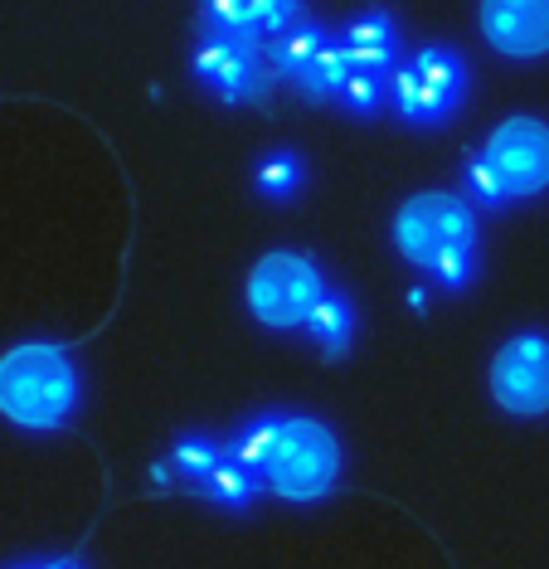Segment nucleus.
<instances>
[{
  "label": "nucleus",
  "instance_id": "1a4fd4ad",
  "mask_svg": "<svg viewBox=\"0 0 549 569\" xmlns=\"http://www.w3.org/2000/svg\"><path fill=\"white\" fill-rule=\"evenodd\" d=\"M481 34L506 59L549 54V0H481Z\"/></svg>",
  "mask_w": 549,
  "mask_h": 569
},
{
  "label": "nucleus",
  "instance_id": "dca6fc26",
  "mask_svg": "<svg viewBox=\"0 0 549 569\" xmlns=\"http://www.w3.org/2000/svg\"><path fill=\"white\" fill-rule=\"evenodd\" d=\"M297 186H302V161H297V151H272L258 166V190H263L268 200H287L297 196Z\"/></svg>",
  "mask_w": 549,
  "mask_h": 569
},
{
  "label": "nucleus",
  "instance_id": "39448f33",
  "mask_svg": "<svg viewBox=\"0 0 549 569\" xmlns=\"http://www.w3.org/2000/svg\"><path fill=\"white\" fill-rule=\"evenodd\" d=\"M467 93V69L452 49H418L409 63H399L389 73V102L403 122L418 127H442L457 112V102Z\"/></svg>",
  "mask_w": 549,
  "mask_h": 569
},
{
  "label": "nucleus",
  "instance_id": "20e7f679",
  "mask_svg": "<svg viewBox=\"0 0 549 569\" xmlns=\"http://www.w3.org/2000/svg\"><path fill=\"white\" fill-rule=\"evenodd\" d=\"M321 297H326V278L307 253L272 249L248 273V312L272 331L307 327L311 312L321 307Z\"/></svg>",
  "mask_w": 549,
  "mask_h": 569
},
{
  "label": "nucleus",
  "instance_id": "f257e3e1",
  "mask_svg": "<svg viewBox=\"0 0 549 569\" xmlns=\"http://www.w3.org/2000/svg\"><path fill=\"white\" fill-rule=\"evenodd\" d=\"M395 249L442 288H467L477 278V214L462 196L423 190L395 214Z\"/></svg>",
  "mask_w": 549,
  "mask_h": 569
},
{
  "label": "nucleus",
  "instance_id": "a211bd4d",
  "mask_svg": "<svg viewBox=\"0 0 549 569\" xmlns=\"http://www.w3.org/2000/svg\"><path fill=\"white\" fill-rule=\"evenodd\" d=\"M385 98H389V79L385 73H350V83H346V93L341 102L350 112H360V118H375L379 108H385Z\"/></svg>",
  "mask_w": 549,
  "mask_h": 569
},
{
  "label": "nucleus",
  "instance_id": "6ab92c4d",
  "mask_svg": "<svg viewBox=\"0 0 549 569\" xmlns=\"http://www.w3.org/2000/svg\"><path fill=\"white\" fill-rule=\"evenodd\" d=\"M467 186H472V196H477L481 204H506V190H501V180H496V171H491L487 157H472V161H467Z\"/></svg>",
  "mask_w": 549,
  "mask_h": 569
},
{
  "label": "nucleus",
  "instance_id": "aec40b11",
  "mask_svg": "<svg viewBox=\"0 0 549 569\" xmlns=\"http://www.w3.org/2000/svg\"><path fill=\"white\" fill-rule=\"evenodd\" d=\"M34 569H78L73 560H49V565H34Z\"/></svg>",
  "mask_w": 549,
  "mask_h": 569
},
{
  "label": "nucleus",
  "instance_id": "f8f14e48",
  "mask_svg": "<svg viewBox=\"0 0 549 569\" xmlns=\"http://www.w3.org/2000/svg\"><path fill=\"white\" fill-rule=\"evenodd\" d=\"M350 59H346V49H341V40H331L321 49L317 59L307 63L302 73H297V83H302V98H311V102H326V98H341L346 93V83H350Z\"/></svg>",
  "mask_w": 549,
  "mask_h": 569
},
{
  "label": "nucleus",
  "instance_id": "ddd939ff",
  "mask_svg": "<svg viewBox=\"0 0 549 569\" xmlns=\"http://www.w3.org/2000/svg\"><path fill=\"white\" fill-rule=\"evenodd\" d=\"M307 336H311V341H317L331 360L346 356V351H350V336H356V312H350L346 297L326 292L321 307H317V312H311V321H307Z\"/></svg>",
  "mask_w": 549,
  "mask_h": 569
},
{
  "label": "nucleus",
  "instance_id": "6e6552de",
  "mask_svg": "<svg viewBox=\"0 0 549 569\" xmlns=\"http://www.w3.org/2000/svg\"><path fill=\"white\" fill-rule=\"evenodd\" d=\"M268 40H233V34H204L194 49V73L214 88L224 102H248L268 83Z\"/></svg>",
  "mask_w": 549,
  "mask_h": 569
},
{
  "label": "nucleus",
  "instance_id": "7ed1b4c3",
  "mask_svg": "<svg viewBox=\"0 0 549 569\" xmlns=\"http://www.w3.org/2000/svg\"><path fill=\"white\" fill-rule=\"evenodd\" d=\"M263 482L282 501H321L326 491L341 482V443H336V433L321 419H307V413L282 419Z\"/></svg>",
  "mask_w": 549,
  "mask_h": 569
},
{
  "label": "nucleus",
  "instance_id": "9b49d317",
  "mask_svg": "<svg viewBox=\"0 0 549 569\" xmlns=\"http://www.w3.org/2000/svg\"><path fill=\"white\" fill-rule=\"evenodd\" d=\"M326 44H331V34H326L321 24H311V20L292 24V30H287V34H278V40H268V44H263L268 73H282V79H297V73H302L307 63L317 59Z\"/></svg>",
  "mask_w": 549,
  "mask_h": 569
},
{
  "label": "nucleus",
  "instance_id": "f3484780",
  "mask_svg": "<svg viewBox=\"0 0 549 569\" xmlns=\"http://www.w3.org/2000/svg\"><path fill=\"white\" fill-rule=\"evenodd\" d=\"M171 462H176V468L190 477V482H204V477L214 472L219 462H224V448H219V443H209V438H180V443H176V458H171Z\"/></svg>",
  "mask_w": 549,
  "mask_h": 569
},
{
  "label": "nucleus",
  "instance_id": "f03ea898",
  "mask_svg": "<svg viewBox=\"0 0 549 569\" xmlns=\"http://www.w3.org/2000/svg\"><path fill=\"white\" fill-rule=\"evenodd\" d=\"M78 366L54 341H24L0 356V413L20 429H63L78 409Z\"/></svg>",
  "mask_w": 549,
  "mask_h": 569
},
{
  "label": "nucleus",
  "instance_id": "0eeeda50",
  "mask_svg": "<svg viewBox=\"0 0 549 569\" xmlns=\"http://www.w3.org/2000/svg\"><path fill=\"white\" fill-rule=\"evenodd\" d=\"M491 161L496 180H501L506 200H530L549 190V122L540 118H506L481 147Z\"/></svg>",
  "mask_w": 549,
  "mask_h": 569
},
{
  "label": "nucleus",
  "instance_id": "423d86ee",
  "mask_svg": "<svg viewBox=\"0 0 549 569\" xmlns=\"http://www.w3.org/2000/svg\"><path fill=\"white\" fill-rule=\"evenodd\" d=\"M491 399L516 419L549 413V336L520 331L491 360Z\"/></svg>",
  "mask_w": 549,
  "mask_h": 569
},
{
  "label": "nucleus",
  "instance_id": "4468645a",
  "mask_svg": "<svg viewBox=\"0 0 549 569\" xmlns=\"http://www.w3.org/2000/svg\"><path fill=\"white\" fill-rule=\"evenodd\" d=\"M278 433H282V419L278 413H258L253 423H243L239 438L224 448L233 462H239L243 472H253V477H263L268 468V458H272V443H278Z\"/></svg>",
  "mask_w": 549,
  "mask_h": 569
},
{
  "label": "nucleus",
  "instance_id": "9d476101",
  "mask_svg": "<svg viewBox=\"0 0 549 569\" xmlns=\"http://www.w3.org/2000/svg\"><path fill=\"white\" fill-rule=\"evenodd\" d=\"M341 49H346L350 69H360V73H385L389 79V73L399 69V30L385 10H370V16L350 20L341 30Z\"/></svg>",
  "mask_w": 549,
  "mask_h": 569
},
{
  "label": "nucleus",
  "instance_id": "2eb2a0df",
  "mask_svg": "<svg viewBox=\"0 0 549 569\" xmlns=\"http://www.w3.org/2000/svg\"><path fill=\"white\" fill-rule=\"evenodd\" d=\"M194 491L209 501H219V507H233V511H243L248 501H253V491H258V477L253 472H243L239 462L224 452V462H219L214 472L204 477V482H194Z\"/></svg>",
  "mask_w": 549,
  "mask_h": 569
}]
</instances>
